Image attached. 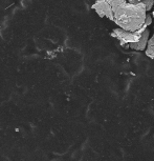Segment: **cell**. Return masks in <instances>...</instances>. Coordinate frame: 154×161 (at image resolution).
<instances>
[{"mask_svg": "<svg viewBox=\"0 0 154 161\" xmlns=\"http://www.w3.org/2000/svg\"><path fill=\"white\" fill-rule=\"evenodd\" d=\"M110 36L119 40L120 45L123 47H129L134 51H145L150 39V31L146 26L135 32L117 28L110 33Z\"/></svg>", "mask_w": 154, "mask_h": 161, "instance_id": "2", "label": "cell"}, {"mask_svg": "<svg viewBox=\"0 0 154 161\" xmlns=\"http://www.w3.org/2000/svg\"><path fill=\"white\" fill-rule=\"evenodd\" d=\"M145 54H146V56H148L149 58L154 59V33H153V36L150 37L149 41H148L147 48L145 50Z\"/></svg>", "mask_w": 154, "mask_h": 161, "instance_id": "3", "label": "cell"}, {"mask_svg": "<svg viewBox=\"0 0 154 161\" xmlns=\"http://www.w3.org/2000/svg\"><path fill=\"white\" fill-rule=\"evenodd\" d=\"M145 5H146L147 12H149L152 10V8L154 7V0H143Z\"/></svg>", "mask_w": 154, "mask_h": 161, "instance_id": "4", "label": "cell"}, {"mask_svg": "<svg viewBox=\"0 0 154 161\" xmlns=\"http://www.w3.org/2000/svg\"><path fill=\"white\" fill-rule=\"evenodd\" d=\"M138 1H143V0H138Z\"/></svg>", "mask_w": 154, "mask_h": 161, "instance_id": "5", "label": "cell"}, {"mask_svg": "<svg viewBox=\"0 0 154 161\" xmlns=\"http://www.w3.org/2000/svg\"><path fill=\"white\" fill-rule=\"evenodd\" d=\"M100 17L113 21L119 28L135 32L146 26L147 8L138 0H96L92 5Z\"/></svg>", "mask_w": 154, "mask_h": 161, "instance_id": "1", "label": "cell"}]
</instances>
